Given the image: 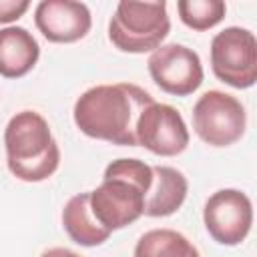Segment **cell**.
<instances>
[{
	"mask_svg": "<svg viewBox=\"0 0 257 257\" xmlns=\"http://www.w3.org/2000/svg\"><path fill=\"white\" fill-rule=\"evenodd\" d=\"M147 66L153 82L167 94L189 96L203 84L201 58L185 44H161L151 52Z\"/></svg>",
	"mask_w": 257,
	"mask_h": 257,
	"instance_id": "obj_7",
	"label": "cell"
},
{
	"mask_svg": "<svg viewBox=\"0 0 257 257\" xmlns=\"http://www.w3.org/2000/svg\"><path fill=\"white\" fill-rule=\"evenodd\" d=\"M40 56V46L24 26L0 28V74L20 78L28 74Z\"/></svg>",
	"mask_w": 257,
	"mask_h": 257,
	"instance_id": "obj_12",
	"label": "cell"
},
{
	"mask_svg": "<svg viewBox=\"0 0 257 257\" xmlns=\"http://www.w3.org/2000/svg\"><path fill=\"white\" fill-rule=\"evenodd\" d=\"M30 8L28 0H0V24L18 20Z\"/></svg>",
	"mask_w": 257,
	"mask_h": 257,
	"instance_id": "obj_16",
	"label": "cell"
},
{
	"mask_svg": "<svg viewBox=\"0 0 257 257\" xmlns=\"http://www.w3.org/2000/svg\"><path fill=\"white\" fill-rule=\"evenodd\" d=\"M151 165L139 159H116L90 193V209L106 231L122 229L143 217L145 195L151 185Z\"/></svg>",
	"mask_w": 257,
	"mask_h": 257,
	"instance_id": "obj_2",
	"label": "cell"
},
{
	"mask_svg": "<svg viewBox=\"0 0 257 257\" xmlns=\"http://www.w3.org/2000/svg\"><path fill=\"white\" fill-rule=\"evenodd\" d=\"M247 126L245 106L223 90L203 92L193 106V128L209 147L235 145Z\"/></svg>",
	"mask_w": 257,
	"mask_h": 257,
	"instance_id": "obj_5",
	"label": "cell"
},
{
	"mask_svg": "<svg viewBox=\"0 0 257 257\" xmlns=\"http://www.w3.org/2000/svg\"><path fill=\"white\" fill-rule=\"evenodd\" d=\"M213 74L233 86L249 88L257 80V40L255 34L241 26H229L211 40Z\"/></svg>",
	"mask_w": 257,
	"mask_h": 257,
	"instance_id": "obj_6",
	"label": "cell"
},
{
	"mask_svg": "<svg viewBox=\"0 0 257 257\" xmlns=\"http://www.w3.org/2000/svg\"><path fill=\"white\" fill-rule=\"evenodd\" d=\"M177 10L185 26L201 32L217 26L225 18L227 6L221 0H179Z\"/></svg>",
	"mask_w": 257,
	"mask_h": 257,
	"instance_id": "obj_15",
	"label": "cell"
},
{
	"mask_svg": "<svg viewBox=\"0 0 257 257\" xmlns=\"http://www.w3.org/2000/svg\"><path fill=\"white\" fill-rule=\"evenodd\" d=\"M203 223L209 235L221 245H239L251 231L253 205L239 189L215 191L203 209Z\"/></svg>",
	"mask_w": 257,
	"mask_h": 257,
	"instance_id": "obj_8",
	"label": "cell"
},
{
	"mask_svg": "<svg viewBox=\"0 0 257 257\" xmlns=\"http://www.w3.org/2000/svg\"><path fill=\"white\" fill-rule=\"evenodd\" d=\"M153 177L145 195L143 215L147 217H169L181 209L187 199L189 183L185 175L173 167L153 165Z\"/></svg>",
	"mask_w": 257,
	"mask_h": 257,
	"instance_id": "obj_11",
	"label": "cell"
},
{
	"mask_svg": "<svg viewBox=\"0 0 257 257\" xmlns=\"http://www.w3.org/2000/svg\"><path fill=\"white\" fill-rule=\"evenodd\" d=\"M155 98L133 82L96 84L74 102V124L90 139L120 147L137 145V120Z\"/></svg>",
	"mask_w": 257,
	"mask_h": 257,
	"instance_id": "obj_1",
	"label": "cell"
},
{
	"mask_svg": "<svg viewBox=\"0 0 257 257\" xmlns=\"http://www.w3.org/2000/svg\"><path fill=\"white\" fill-rule=\"evenodd\" d=\"M137 145L159 157H175L189 147V128L175 106L155 100L137 120Z\"/></svg>",
	"mask_w": 257,
	"mask_h": 257,
	"instance_id": "obj_9",
	"label": "cell"
},
{
	"mask_svg": "<svg viewBox=\"0 0 257 257\" xmlns=\"http://www.w3.org/2000/svg\"><path fill=\"white\" fill-rule=\"evenodd\" d=\"M62 227L68 237L82 247L102 245L110 231H106L90 209V193H78L70 197L62 209Z\"/></svg>",
	"mask_w": 257,
	"mask_h": 257,
	"instance_id": "obj_13",
	"label": "cell"
},
{
	"mask_svg": "<svg viewBox=\"0 0 257 257\" xmlns=\"http://www.w3.org/2000/svg\"><path fill=\"white\" fill-rule=\"evenodd\" d=\"M34 24L46 40L56 44H70L88 34L92 16L84 2L42 0L34 10Z\"/></svg>",
	"mask_w": 257,
	"mask_h": 257,
	"instance_id": "obj_10",
	"label": "cell"
},
{
	"mask_svg": "<svg viewBox=\"0 0 257 257\" xmlns=\"http://www.w3.org/2000/svg\"><path fill=\"white\" fill-rule=\"evenodd\" d=\"M40 257H80V255L66 247H52V249H46Z\"/></svg>",
	"mask_w": 257,
	"mask_h": 257,
	"instance_id": "obj_17",
	"label": "cell"
},
{
	"mask_svg": "<svg viewBox=\"0 0 257 257\" xmlns=\"http://www.w3.org/2000/svg\"><path fill=\"white\" fill-rule=\"evenodd\" d=\"M171 30L167 2H133L116 4L108 22V40L122 52L143 54L161 46Z\"/></svg>",
	"mask_w": 257,
	"mask_h": 257,
	"instance_id": "obj_4",
	"label": "cell"
},
{
	"mask_svg": "<svg viewBox=\"0 0 257 257\" xmlns=\"http://www.w3.org/2000/svg\"><path fill=\"white\" fill-rule=\"evenodd\" d=\"M135 257H201L197 247L175 229H151L139 237Z\"/></svg>",
	"mask_w": 257,
	"mask_h": 257,
	"instance_id": "obj_14",
	"label": "cell"
},
{
	"mask_svg": "<svg viewBox=\"0 0 257 257\" xmlns=\"http://www.w3.org/2000/svg\"><path fill=\"white\" fill-rule=\"evenodd\" d=\"M6 165L10 173L26 183L52 177L60 163V149L46 118L36 110L16 112L4 128Z\"/></svg>",
	"mask_w": 257,
	"mask_h": 257,
	"instance_id": "obj_3",
	"label": "cell"
}]
</instances>
